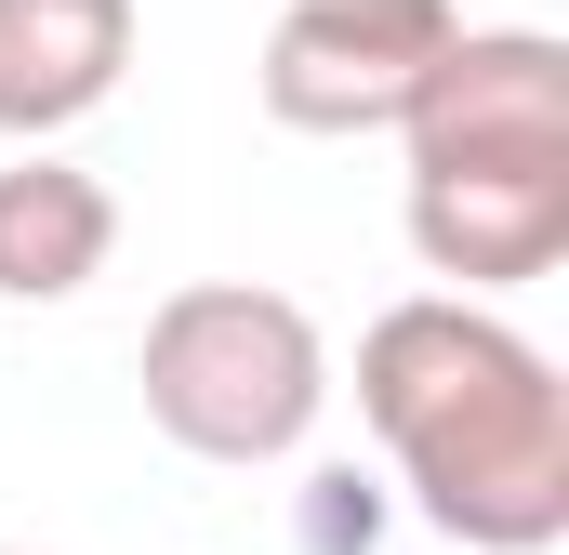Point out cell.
<instances>
[{
    "mask_svg": "<svg viewBox=\"0 0 569 555\" xmlns=\"http://www.w3.org/2000/svg\"><path fill=\"white\" fill-rule=\"evenodd\" d=\"M0 555H40V543H0Z\"/></svg>",
    "mask_w": 569,
    "mask_h": 555,
    "instance_id": "ba28073f",
    "label": "cell"
},
{
    "mask_svg": "<svg viewBox=\"0 0 569 555\" xmlns=\"http://www.w3.org/2000/svg\"><path fill=\"white\" fill-rule=\"evenodd\" d=\"M358 423L463 555L569 543V384L490 291H411L358 331Z\"/></svg>",
    "mask_w": 569,
    "mask_h": 555,
    "instance_id": "6da1fadb",
    "label": "cell"
},
{
    "mask_svg": "<svg viewBox=\"0 0 569 555\" xmlns=\"http://www.w3.org/2000/svg\"><path fill=\"white\" fill-rule=\"evenodd\" d=\"M133 384H146V423L186 450V463H291L318 411H331V344L318 317L266 291V278H186L133 344Z\"/></svg>",
    "mask_w": 569,
    "mask_h": 555,
    "instance_id": "3957f363",
    "label": "cell"
},
{
    "mask_svg": "<svg viewBox=\"0 0 569 555\" xmlns=\"http://www.w3.org/2000/svg\"><path fill=\"white\" fill-rule=\"evenodd\" d=\"M133 67V0H0V133H80Z\"/></svg>",
    "mask_w": 569,
    "mask_h": 555,
    "instance_id": "5b68a950",
    "label": "cell"
},
{
    "mask_svg": "<svg viewBox=\"0 0 569 555\" xmlns=\"http://www.w3.org/2000/svg\"><path fill=\"white\" fill-rule=\"evenodd\" d=\"M107 252H120V199L80 159H53V145L0 159V304H67L107 278Z\"/></svg>",
    "mask_w": 569,
    "mask_h": 555,
    "instance_id": "8992f818",
    "label": "cell"
},
{
    "mask_svg": "<svg viewBox=\"0 0 569 555\" xmlns=\"http://www.w3.org/2000/svg\"><path fill=\"white\" fill-rule=\"evenodd\" d=\"M305 543H318V555L371 543V490H358V476H318V503H305Z\"/></svg>",
    "mask_w": 569,
    "mask_h": 555,
    "instance_id": "52a82bcc",
    "label": "cell"
},
{
    "mask_svg": "<svg viewBox=\"0 0 569 555\" xmlns=\"http://www.w3.org/2000/svg\"><path fill=\"white\" fill-rule=\"evenodd\" d=\"M450 27H463V0H291L266 27L252 93H266L279 133H318V145L398 133L411 93H425V67L450 53Z\"/></svg>",
    "mask_w": 569,
    "mask_h": 555,
    "instance_id": "277c9868",
    "label": "cell"
},
{
    "mask_svg": "<svg viewBox=\"0 0 569 555\" xmlns=\"http://www.w3.org/2000/svg\"><path fill=\"white\" fill-rule=\"evenodd\" d=\"M398 212L450 291H530L569 265V40L557 27H450L398 120Z\"/></svg>",
    "mask_w": 569,
    "mask_h": 555,
    "instance_id": "7a4b0ae2",
    "label": "cell"
}]
</instances>
